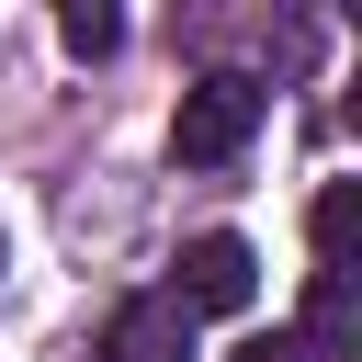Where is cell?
I'll return each mask as SVG.
<instances>
[{
    "label": "cell",
    "mask_w": 362,
    "mask_h": 362,
    "mask_svg": "<svg viewBox=\"0 0 362 362\" xmlns=\"http://www.w3.org/2000/svg\"><path fill=\"white\" fill-rule=\"evenodd\" d=\"M57 45H68V57H113V45H124V23H113L102 0H68V11H57Z\"/></svg>",
    "instance_id": "cell-4"
},
{
    "label": "cell",
    "mask_w": 362,
    "mask_h": 362,
    "mask_svg": "<svg viewBox=\"0 0 362 362\" xmlns=\"http://www.w3.org/2000/svg\"><path fill=\"white\" fill-rule=\"evenodd\" d=\"M102 362H192V317H181L170 294H136V305H113Z\"/></svg>",
    "instance_id": "cell-3"
},
{
    "label": "cell",
    "mask_w": 362,
    "mask_h": 362,
    "mask_svg": "<svg viewBox=\"0 0 362 362\" xmlns=\"http://www.w3.org/2000/svg\"><path fill=\"white\" fill-rule=\"evenodd\" d=\"M249 294H260V249H249V238H226V226H204V238L181 249L170 305H181V317H238Z\"/></svg>",
    "instance_id": "cell-2"
},
{
    "label": "cell",
    "mask_w": 362,
    "mask_h": 362,
    "mask_svg": "<svg viewBox=\"0 0 362 362\" xmlns=\"http://www.w3.org/2000/svg\"><path fill=\"white\" fill-rule=\"evenodd\" d=\"M249 136H260V79H238V68L192 79L181 113H170V158H181V170H226Z\"/></svg>",
    "instance_id": "cell-1"
},
{
    "label": "cell",
    "mask_w": 362,
    "mask_h": 362,
    "mask_svg": "<svg viewBox=\"0 0 362 362\" xmlns=\"http://www.w3.org/2000/svg\"><path fill=\"white\" fill-rule=\"evenodd\" d=\"M351 328H362V317H351V283H339V272H317V305H305V339H317V351H351Z\"/></svg>",
    "instance_id": "cell-5"
},
{
    "label": "cell",
    "mask_w": 362,
    "mask_h": 362,
    "mask_svg": "<svg viewBox=\"0 0 362 362\" xmlns=\"http://www.w3.org/2000/svg\"><path fill=\"white\" fill-rule=\"evenodd\" d=\"M339 238H351V181L317 192V260H328V272H339Z\"/></svg>",
    "instance_id": "cell-6"
},
{
    "label": "cell",
    "mask_w": 362,
    "mask_h": 362,
    "mask_svg": "<svg viewBox=\"0 0 362 362\" xmlns=\"http://www.w3.org/2000/svg\"><path fill=\"white\" fill-rule=\"evenodd\" d=\"M238 362H305V351H294V339H249Z\"/></svg>",
    "instance_id": "cell-7"
}]
</instances>
